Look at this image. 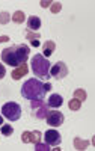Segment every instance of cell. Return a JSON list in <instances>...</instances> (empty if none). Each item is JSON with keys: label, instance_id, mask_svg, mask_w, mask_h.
<instances>
[{"label": "cell", "instance_id": "44dd1931", "mask_svg": "<svg viewBox=\"0 0 95 151\" xmlns=\"http://www.w3.org/2000/svg\"><path fill=\"white\" fill-rule=\"evenodd\" d=\"M35 150H36V151H49V150H51L50 148V145H42L41 142H38V144H35Z\"/></svg>", "mask_w": 95, "mask_h": 151}, {"label": "cell", "instance_id": "ba28073f", "mask_svg": "<svg viewBox=\"0 0 95 151\" xmlns=\"http://www.w3.org/2000/svg\"><path fill=\"white\" fill-rule=\"evenodd\" d=\"M44 141L50 147H57L59 144H61V133H59L57 130H47L44 133Z\"/></svg>", "mask_w": 95, "mask_h": 151}, {"label": "cell", "instance_id": "6da1fadb", "mask_svg": "<svg viewBox=\"0 0 95 151\" xmlns=\"http://www.w3.org/2000/svg\"><path fill=\"white\" fill-rule=\"evenodd\" d=\"M30 55V48L26 44H18V45H12L8 47L2 52V62L11 67H20L21 64H26L27 58Z\"/></svg>", "mask_w": 95, "mask_h": 151}, {"label": "cell", "instance_id": "d6986e66", "mask_svg": "<svg viewBox=\"0 0 95 151\" xmlns=\"http://www.w3.org/2000/svg\"><path fill=\"white\" fill-rule=\"evenodd\" d=\"M80 106H81V101H79L77 98H73V100L69 101V104H68V107H69L71 110H79Z\"/></svg>", "mask_w": 95, "mask_h": 151}, {"label": "cell", "instance_id": "83f0119b", "mask_svg": "<svg viewBox=\"0 0 95 151\" xmlns=\"http://www.w3.org/2000/svg\"><path fill=\"white\" fill-rule=\"evenodd\" d=\"M3 125V118H2V115H0V127Z\"/></svg>", "mask_w": 95, "mask_h": 151}, {"label": "cell", "instance_id": "4316f807", "mask_svg": "<svg viewBox=\"0 0 95 151\" xmlns=\"http://www.w3.org/2000/svg\"><path fill=\"white\" fill-rule=\"evenodd\" d=\"M41 6H42V8H49V6H51V2H47V0H42V2H41Z\"/></svg>", "mask_w": 95, "mask_h": 151}, {"label": "cell", "instance_id": "8992f818", "mask_svg": "<svg viewBox=\"0 0 95 151\" xmlns=\"http://www.w3.org/2000/svg\"><path fill=\"white\" fill-rule=\"evenodd\" d=\"M68 76V67L65 62H56V64L50 68V77L56 80H62Z\"/></svg>", "mask_w": 95, "mask_h": 151}, {"label": "cell", "instance_id": "d4e9b609", "mask_svg": "<svg viewBox=\"0 0 95 151\" xmlns=\"http://www.w3.org/2000/svg\"><path fill=\"white\" fill-rule=\"evenodd\" d=\"M44 89H45V92H50L53 89V86L50 83H44Z\"/></svg>", "mask_w": 95, "mask_h": 151}, {"label": "cell", "instance_id": "ac0fdd59", "mask_svg": "<svg viewBox=\"0 0 95 151\" xmlns=\"http://www.w3.org/2000/svg\"><path fill=\"white\" fill-rule=\"evenodd\" d=\"M24 35H26V38H27L29 41H33V40H39V38H41L39 32H30V30H26V32H24Z\"/></svg>", "mask_w": 95, "mask_h": 151}, {"label": "cell", "instance_id": "7402d4cb", "mask_svg": "<svg viewBox=\"0 0 95 151\" xmlns=\"http://www.w3.org/2000/svg\"><path fill=\"white\" fill-rule=\"evenodd\" d=\"M61 9H62V3H57V2H54V3L50 6V11L53 12V14H57Z\"/></svg>", "mask_w": 95, "mask_h": 151}, {"label": "cell", "instance_id": "5bb4252c", "mask_svg": "<svg viewBox=\"0 0 95 151\" xmlns=\"http://www.w3.org/2000/svg\"><path fill=\"white\" fill-rule=\"evenodd\" d=\"M89 147V141L80 139V137H74V148L76 150H86Z\"/></svg>", "mask_w": 95, "mask_h": 151}, {"label": "cell", "instance_id": "9a60e30c", "mask_svg": "<svg viewBox=\"0 0 95 151\" xmlns=\"http://www.w3.org/2000/svg\"><path fill=\"white\" fill-rule=\"evenodd\" d=\"M11 20H12L14 23H17V24H21L23 21L26 20V14H24L23 11H15V12H14V15L11 17Z\"/></svg>", "mask_w": 95, "mask_h": 151}, {"label": "cell", "instance_id": "5b68a950", "mask_svg": "<svg viewBox=\"0 0 95 151\" xmlns=\"http://www.w3.org/2000/svg\"><path fill=\"white\" fill-rule=\"evenodd\" d=\"M32 115L38 119H45L47 113H49V104L44 103V100H36L32 101Z\"/></svg>", "mask_w": 95, "mask_h": 151}, {"label": "cell", "instance_id": "7c38bea8", "mask_svg": "<svg viewBox=\"0 0 95 151\" xmlns=\"http://www.w3.org/2000/svg\"><path fill=\"white\" fill-rule=\"evenodd\" d=\"M27 27H29L30 32H38L39 27H41V18L39 17H35V15L29 17L27 18Z\"/></svg>", "mask_w": 95, "mask_h": 151}, {"label": "cell", "instance_id": "7a4b0ae2", "mask_svg": "<svg viewBox=\"0 0 95 151\" xmlns=\"http://www.w3.org/2000/svg\"><path fill=\"white\" fill-rule=\"evenodd\" d=\"M45 94L47 92L44 89V83L39 79H29L21 86V95L26 100H30V101L44 100Z\"/></svg>", "mask_w": 95, "mask_h": 151}, {"label": "cell", "instance_id": "4fadbf2b", "mask_svg": "<svg viewBox=\"0 0 95 151\" xmlns=\"http://www.w3.org/2000/svg\"><path fill=\"white\" fill-rule=\"evenodd\" d=\"M54 48H56V44L54 41H45L44 45H42V56L44 58H50L53 53H54Z\"/></svg>", "mask_w": 95, "mask_h": 151}, {"label": "cell", "instance_id": "484cf974", "mask_svg": "<svg viewBox=\"0 0 95 151\" xmlns=\"http://www.w3.org/2000/svg\"><path fill=\"white\" fill-rule=\"evenodd\" d=\"M8 41H9L8 35H0V42H8Z\"/></svg>", "mask_w": 95, "mask_h": 151}, {"label": "cell", "instance_id": "277c9868", "mask_svg": "<svg viewBox=\"0 0 95 151\" xmlns=\"http://www.w3.org/2000/svg\"><path fill=\"white\" fill-rule=\"evenodd\" d=\"M2 116L9 121H18L21 118V106L15 101H9L2 106Z\"/></svg>", "mask_w": 95, "mask_h": 151}, {"label": "cell", "instance_id": "9c48e42d", "mask_svg": "<svg viewBox=\"0 0 95 151\" xmlns=\"http://www.w3.org/2000/svg\"><path fill=\"white\" fill-rule=\"evenodd\" d=\"M41 136L39 132H24L21 134V141L24 144H38L41 142Z\"/></svg>", "mask_w": 95, "mask_h": 151}, {"label": "cell", "instance_id": "e0dca14e", "mask_svg": "<svg viewBox=\"0 0 95 151\" xmlns=\"http://www.w3.org/2000/svg\"><path fill=\"white\" fill-rule=\"evenodd\" d=\"M0 133H2L3 136H11L14 133V127L11 124H3L2 127H0Z\"/></svg>", "mask_w": 95, "mask_h": 151}, {"label": "cell", "instance_id": "52a82bcc", "mask_svg": "<svg viewBox=\"0 0 95 151\" xmlns=\"http://www.w3.org/2000/svg\"><path fill=\"white\" fill-rule=\"evenodd\" d=\"M45 121H47V124H50L51 127H59V125L64 124L65 116H64V113L59 112V110H49V113H47V116H45Z\"/></svg>", "mask_w": 95, "mask_h": 151}, {"label": "cell", "instance_id": "2e32d148", "mask_svg": "<svg viewBox=\"0 0 95 151\" xmlns=\"http://www.w3.org/2000/svg\"><path fill=\"white\" fill-rule=\"evenodd\" d=\"M73 98H77L79 101H85V100L88 98V94L85 89H76L74 94H73Z\"/></svg>", "mask_w": 95, "mask_h": 151}, {"label": "cell", "instance_id": "30bf717a", "mask_svg": "<svg viewBox=\"0 0 95 151\" xmlns=\"http://www.w3.org/2000/svg\"><path fill=\"white\" fill-rule=\"evenodd\" d=\"M29 73V67H27V64H21L20 67H17V68H14L12 70V80H20L23 76H26Z\"/></svg>", "mask_w": 95, "mask_h": 151}, {"label": "cell", "instance_id": "3957f363", "mask_svg": "<svg viewBox=\"0 0 95 151\" xmlns=\"http://www.w3.org/2000/svg\"><path fill=\"white\" fill-rule=\"evenodd\" d=\"M30 65H32V71L33 74L36 76V79L39 80H47V79H50V60L44 58L42 55H35L32 58V62H30Z\"/></svg>", "mask_w": 95, "mask_h": 151}, {"label": "cell", "instance_id": "8fae6325", "mask_svg": "<svg viewBox=\"0 0 95 151\" xmlns=\"http://www.w3.org/2000/svg\"><path fill=\"white\" fill-rule=\"evenodd\" d=\"M47 104H49V107L57 109V107H61L64 104V98H62V95H59V94H51L50 98H49V101H47Z\"/></svg>", "mask_w": 95, "mask_h": 151}, {"label": "cell", "instance_id": "cb8c5ba5", "mask_svg": "<svg viewBox=\"0 0 95 151\" xmlns=\"http://www.w3.org/2000/svg\"><path fill=\"white\" fill-rule=\"evenodd\" d=\"M30 45L32 47H39L41 45V41L39 40H33V41H30Z\"/></svg>", "mask_w": 95, "mask_h": 151}, {"label": "cell", "instance_id": "ffe728a7", "mask_svg": "<svg viewBox=\"0 0 95 151\" xmlns=\"http://www.w3.org/2000/svg\"><path fill=\"white\" fill-rule=\"evenodd\" d=\"M11 21V15H9V12L3 11L2 14H0V24H8Z\"/></svg>", "mask_w": 95, "mask_h": 151}, {"label": "cell", "instance_id": "603a6c76", "mask_svg": "<svg viewBox=\"0 0 95 151\" xmlns=\"http://www.w3.org/2000/svg\"><path fill=\"white\" fill-rule=\"evenodd\" d=\"M5 74H6V68H5V65L2 64V62H0V80L5 77Z\"/></svg>", "mask_w": 95, "mask_h": 151}]
</instances>
